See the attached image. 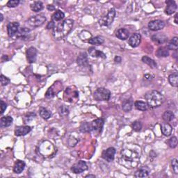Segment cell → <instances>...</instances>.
<instances>
[{
	"label": "cell",
	"instance_id": "cell-44",
	"mask_svg": "<svg viewBox=\"0 0 178 178\" xmlns=\"http://www.w3.org/2000/svg\"><path fill=\"white\" fill-rule=\"evenodd\" d=\"M19 4V0H10L7 3V6L9 8H14L18 6V4Z\"/></svg>",
	"mask_w": 178,
	"mask_h": 178
},
{
	"label": "cell",
	"instance_id": "cell-23",
	"mask_svg": "<svg viewBox=\"0 0 178 178\" xmlns=\"http://www.w3.org/2000/svg\"><path fill=\"white\" fill-rule=\"evenodd\" d=\"M25 168V163L23 161L18 160L15 162L13 167V171L16 174H19L22 172Z\"/></svg>",
	"mask_w": 178,
	"mask_h": 178
},
{
	"label": "cell",
	"instance_id": "cell-33",
	"mask_svg": "<svg viewBox=\"0 0 178 178\" xmlns=\"http://www.w3.org/2000/svg\"><path fill=\"white\" fill-rule=\"evenodd\" d=\"M142 61H143V63L147 64V65L151 67L152 68H156L157 66V63H156L154 60L148 57H146V56H144V57H142Z\"/></svg>",
	"mask_w": 178,
	"mask_h": 178
},
{
	"label": "cell",
	"instance_id": "cell-31",
	"mask_svg": "<svg viewBox=\"0 0 178 178\" xmlns=\"http://www.w3.org/2000/svg\"><path fill=\"white\" fill-rule=\"evenodd\" d=\"M134 107L137 110L145 111L148 108V105L146 102L142 101H136L134 102Z\"/></svg>",
	"mask_w": 178,
	"mask_h": 178
},
{
	"label": "cell",
	"instance_id": "cell-16",
	"mask_svg": "<svg viewBox=\"0 0 178 178\" xmlns=\"http://www.w3.org/2000/svg\"><path fill=\"white\" fill-rule=\"evenodd\" d=\"M19 24L18 22H11V23L8 24L7 26V32L8 36L12 37L15 33H17L19 30Z\"/></svg>",
	"mask_w": 178,
	"mask_h": 178
},
{
	"label": "cell",
	"instance_id": "cell-10",
	"mask_svg": "<svg viewBox=\"0 0 178 178\" xmlns=\"http://www.w3.org/2000/svg\"><path fill=\"white\" fill-rule=\"evenodd\" d=\"M88 169V166L84 161H79L72 166V171L75 174H80Z\"/></svg>",
	"mask_w": 178,
	"mask_h": 178
},
{
	"label": "cell",
	"instance_id": "cell-2",
	"mask_svg": "<svg viewBox=\"0 0 178 178\" xmlns=\"http://www.w3.org/2000/svg\"><path fill=\"white\" fill-rule=\"evenodd\" d=\"M74 20L67 19L55 25L52 30V36L56 40H61L68 34L73 27Z\"/></svg>",
	"mask_w": 178,
	"mask_h": 178
},
{
	"label": "cell",
	"instance_id": "cell-36",
	"mask_svg": "<svg viewBox=\"0 0 178 178\" xmlns=\"http://www.w3.org/2000/svg\"><path fill=\"white\" fill-rule=\"evenodd\" d=\"M29 33H30V30L28 29V28L23 27L18 30V32H17V36H18V37L23 38L29 35Z\"/></svg>",
	"mask_w": 178,
	"mask_h": 178
},
{
	"label": "cell",
	"instance_id": "cell-14",
	"mask_svg": "<svg viewBox=\"0 0 178 178\" xmlns=\"http://www.w3.org/2000/svg\"><path fill=\"white\" fill-rule=\"evenodd\" d=\"M26 55L28 62L29 63H35L37 58V49L33 47H30L27 49Z\"/></svg>",
	"mask_w": 178,
	"mask_h": 178
},
{
	"label": "cell",
	"instance_id": "cell-1",
	"mask_svg": "<svg viewBox=\"0 0 178 178\" xmlns=\"http://www.w3.org/2000/svg\"><path fill=\"white\" fill-rule=\"evenodd\" d=\"M141 154V147L136 144H128L121 150V157L123 165L128 163L127 168L133 167L137 164Z\"/></svg>",
	"mask_w": 178,
	"mask_h": 178
},
{
	"label": "cell",
	"instance_id": "cell-5",
	"mask_svg": "<svg viewBox=\"0 0 178 178\" xmlns=\"http://www.w3.org/2000/svg\"><path fill=\"white\" fill-rule=\"evenodd\" d=\"M46 21V17L43 14H38L31 18L27 21V24L30 27H38L43 25Z\"/></svg>",
	"mask_w": 178,
	"mask_h": 178
},
{
	"label": "cell",
	"instance_id": "cell-40",
	"mask_svg": "<svg viewBox=\"0 0 178 178\" xmlns=\"http://www.w3.org/2000/svg\"><path fill=\"white\" fill-rule=\"evenodd\" d=\"M168 146L171 148H175L177 146V138L176 136H172L171 138L169 139L168 141Z\"/></svg>",
	"mask_w": 178,
	"mask_h": 178
},
{
	"label": "cell",
	"instance_id": "cell-45",
	"mask_svg": "<svg viewBox=\"0 0 178 178\" xmlns=\"http://www.w3.org/2000/svg\"><path fill=\"white\" fill-rule=\"evenodd\" d=\"M0 79H1L2 86H6L10 82V79H8V77H5L4 74H1V77H0Z\"/></svg>",
	"mask_w": 178,
	"mask_h": 178
},
{
	"label": "cell",
	"instance_id": "cell-12",
	"mask_svg": "<svg viewBox=\"0 0 178 178\" xmlns=\"http://www.w3.org/2000/svg\"><path fill=\"white\" fill-rule=\"evenodd\" d=\"M116 155V149L113 147H110L103 151L102 157L104 160L107 161L108 162H111L114 159Z\"/></svg>",
	"mask_w": 178,
	"mask_h": 178
},
{
	"label": "cell",
	"instance_id": "cell-15",
	"mask_svg": "<svg viewBox=\"0 0 178 178\" xmlns=\"http://www.w3.org/2000/svg\"><path fill=\"white\" fill-rule=\"evenodd\" d=\"M141 36L139 33H135L131 36V37L129 38L128 43L132 47H138L141 43Z\"/></svg>",
	"mask_w": 178,
	"mask_h": 178
},
{
	"label": "cell",
	"instance_id": "cell-35",
	"mask_svg": "<svg viewBox=\"0 0 178 178\" xmlns=\"http://www.w3.org/2000/svg\"><path fill=\"white\" fill-rule=\"evenodd\" d=\"M39 113H40V116L42 117V118L44 120L49 119L52 116V113L45 108H40V111H39Z\"/></svg>",
	"mask_w": 178,
	"mask_h": 178
},
{
	"label": "cell",
	"instance_id": "cell-4",
	"mask_svg": "<svg viewBox=\"0 0 178 178\" xmlns=\"http://www.w3.org/2000/svg\"><path fill=\"white\" fill-rule=\"evenodd\" d=\"M63 98L65 101L68 102L77 101V100L79 99V92L75 88V86H70L66 89L65 92H64Z\"/></svg>",
	"mask_w": 178,
	"mask_h": 178
},
{
	"label": "cell",
	"instance_id": "cell-17",
	"mask_svg": "<svg viewBox=\"0 0 178 178\" xmlns=\"http://www.w3.org/2000/svg\"><path fill=\"white\" fill-rule=\"evenodd\" d=\"M32 131V127L29 126H18L15 127V134L17 136H25Z\"/></svg>",
	"mask_w": 178,
	"mask_h": 178
},
{
	"label": "cell",
	"instance_id": "cell-28",
	"mask_svg": "<svg viewBox=\"0 0 178 178\" xmlns=\"http://www.w3.org/2000/svg\"><path fill=\"white\" fill-rule=\"evenodd\" d=\"M88 42L90 44H93V45H100V44L104 43V39L102 36H96V37L89 38Z\"/></svg>",
	"mask_w": 178,
	"mask_h": 178
},
{
	"label": "cell",
	"instance_id": "cell-48",
	"mask_svg": "<svg viewBox=\"0 0 178 178\" xmlns=\"http://www.w3.org/2000/svg\"><path fill=\"white\" fill-rule=\"evenodd\" d=\"M121 60H122L121 57H118V56H116V57H115V58H114V61H115L116 63H121Z\"/></svg>",
	"mask_w": 178,
	"mask_h": 178
},
{
	"label": "cell",
	"instance_id": "cell-20",
	"mask_svg": "<svg viewBox=\"0 0 178 178\" xmlns=\"http://www.w3.org/2000/svg\"><path fill=\"white\" fill-rule=\"evenodd\" d=\"M152 40L157 44H162L167 40V36L163 33H156L152 36Z\"/></svg>",
	"mask_w": 178,
	"mask_h": 178
},
{
	"label": "cell",
	"instance_id": "cell-25",
	"mask_svg": "<svg viewBox=\"0 0 178 178\" xmlns=\"http://www.w3.org/2000/svg\"><path fill=\"white\" fill-rule=\"evenodd\" d=\"M161 133L163 134V135L166 136H169L171 134L172 128L171 125L167 123V122H165V123H163L161 125Z\"/></svg>",
	"mask_w": 178,
	"mask_h": 178
},
{
	"label": "cell",
	"instance_id": "cell-37",
	"mask_svg": "<svg viewBox=\"0 0 178 178\" xmlns=\"http://www.w3.org/2000/svg\"><path fill=\"white\" fill-rule=\"evenodd\" d=\"M174 117H175V115H174V113L172 112V111H166L163 114L162 118H163V120L164 121L171 122V121H172V120L174 119Z\"/></svg>",
	"mask_w": 178,
	"mask_h": 178
},
{
	"label": "cell",
	"instance_id": "cell-29",
	"mask_svg": "<svg viewBox=\"0 0 178 178\" xmlns=\"http://www.w3.org/2000/svg\"><path fill=\"white\" fill-rule=\"evenodd\" d=\"M64 17H65V14L63 13V12H62V11L60 10H58L52 15V21L54 22H58L61 20L62 19H63Z\"/></svg>",
	"mask_w": 178,
	"mask_h": 178
},
{
	"label": "cell",
	"instance_id": "cell-34",
	"mask_svg": "<svg viewBox=\"0 0 178 178\" xmlns=\"http://www.w3.org/2000/svg\"><path fill=\"white\" fill-rule=\"evenodd\" d=\"M156 55H157V57H166L169 55L168 50V49L166 48V47H159V48L157 49V51L156 52Z\"/></svg>",
	"mask_w": 178,
	"mask_h": 178
},
{
	"label": "cell",
	"instance_id": "cell-8",
	"mask_svg": "<svg viewBox=\"0 0 178 178\" xmlns=\"http://www.w3.org/2000/svg\"><path fill=\"white\" fill-rule=\"evenodd\" d=\"M54 147L50 142L45 141L43 143L40 144V147H39V152L40 154L45 157H49L50 155H52L54 152Z\"/></svg>",
	"mask_w": 178,
	"mask_h": 178
},
{
	"label": "cell",
	"instance_id": "cell-24",
	"mask_svg": "<svg viewBox=\"0 0 178 178\" xmlns=\"http://www.w3.org/2000/svg\"><path fill=\"white\" fill-rule=\"evenodd\" d=\"M116 37L120 40H125L128 38L129 36V32L126 29H120L116 33Z\"/></svg>",
	"mask_w": 178,
	"mask_h": 178
},
{
	"label": "cell",
	"instance_id": "cell-7",
	"mask_svg": "<svg viewBox=\"0 0 178 178\" xmlns=\"http://www.w3.org/2000/svg\"><path fill=\"white\" fill-rule=\"evenodd\" d=\"M116 16V10L114 8H111L108 13L104 17H103L99 20V24L102 27H109L113 23Z\"/></svg>",
	"mask_w": 178,
	"mask_h": 178
},
{
	"label": "cell",
	"instance_id": "cell-22",
	"mask_svg": "<svg viewBox=\"0 0 178 178\" xmlns=\"http://www.w3.org/2000/svg\"><path fill=\"white\" fill-rule=\"evenodd\" d=\"M150 172V170L147 166H143L139 168L135 172L134 176L136 177H146L148 176Z\"/></svg>",
	"mask_w": 178,
	"mask_h": 178
},
{
	"label": "cell",
	"instance_id": "cell-46",
	"mask_svg": "<svg viewBox=\"0 0 178 178\" xmlns=\"http://www.w3.org/2000/svg\"><path fill=\"white\" fill-rule=\"evenodd\" d=\"M7 108V104H6V102H4L3 100H1V114L4 113L5 110Z\"/></svg>",
	"mask_w": 178,
	"mask_h": 178
},
{
	"label": "cell",
	"instance_id": "cell-27",
	"mask_svg": "<svg viewBox=\"0 0 178 178\" xmlns=\"http://www.w3.org/2000/svg\"><path fill=\"white\" fill-rule=\"evenodd\" d=\"M133 105H134L133 100L132 99H128L125 100V101L122 102V108L125 112H129V111L132 110Z\"/></svg>",
	"mask_w": 178,
	"mask_h": 178
},
{
	"label": "cell",
	"instance_id": "cell-30",
	"mask_svg": "<svg viewBox=\"0 0 178 178\" xmlns=\"http://www.w3.org/2000/svg\"><path fill=\"white\" fill-rule=\"evenodd\" d=\"M168 81L171 85L174 87H177L178 86V74L177 72H174L169 75Z\"/></svg>",
	"mask_w": 178,
	"mask_h": 178
},
{
	"label": "cell",
	"instance_id": "cell-6",
	"mask_svg": "<svg viewBox=\"0 0 178 178\" xmlns=\"http://www.w3.org/2000/svg\"><path fill=\"white\" fill-rule=\"evenodd\" d=\"M93 97L97 101H108L111 97V92L105 88H98L94 92Z\"/></svg>",
	"mask_w": 178,
	"mask_h": 178
},
{
	"label": "cell",
	"instance_id": "cell-42",
	"mask_svg": "<svg viewBox=\"0 0 178 178\" xmlns=\"http://www.w3.org/2000/svg\"><path fill=\"white\" fill-rule=\"evenodd\" d=\"M59 113L61 116L66 117V116H68L69 113L68 108H67L65 105L61 106V107L59 108Z\"/></svg>",
	"mask_w": 178,
	"mask_h": 178
},
{
	"label": "cell",
	"instance_id": "cell-43",
	"mask_svg": "<svg viewBox=\"0 0 178 178\" xmlns=\"http://www.w3.org/2000/svg\"><path fill=\"white\" fill-rule=\"evenodd\" d=\"M171 166L172 170L175 174H178V163H177V159H174L172 160Z\"/></svg>",
	"mask_w": 178,
	"mask_h": 178
},
{
	"label": "cell",
	"instance_id": "cell-47",
	"mask_svg": "<svg viewBox=\"0 0 178 178\" xmlns=\"http://www.w3.org/2000/svg\"><path fill=\"white\" fill-rule=\"evenodd\" d=\"M55 27V24H54V22H49L48 24H47V29H54V27Z\"/></svg>",
	"mask_w": 178,
	"mask_h": 178
},
{
	"label": "cell",
	"instance_id": "cell-39",
	"mask_svg": "<svg viewBox=\"0 0 178 178\" xmlns=\"http://www.w3.org/2000/svg\"><path fill=\"white\" fill-rule=\"evenodd\" d=\"M79 129L82 132H90L92 131L91 124L88 122H82V125H80Z\"/></svg>",
	"mask_w": 178,
	"mask_h": 178
},
{
	"label": "cell",
	"instance_id": "cell-26",
	"mask_svg": "<svg viewBox=\"0 0 178 178\" xmlns=\"http://www.w3.org/2000/svg\"><path fill=\"white\" fill-rule=\"evenodd\" d=\"M13 118L11 116H4L0 120V126L2 128L8 127L13 123Z\"/></svg>",
	"mask_w": 178,
	"mask_h": 178
},
{
	"label": "cell",
	"instance_id": "cell-49",
	"mask_svg": "<svg viewBox=\"0 0 178 178\" xmlns=\"http://www.w3.org/2000/svg\"><path fill=\"white\" fill-rule=\"evenodd\" d=\"M47 8L49 11H54L55 9V7H54V6H53V5H48L47 6Z\"/></svg>",
	"mask_w": 178,
	"mask_h": 178
},
{
	"label": "cell",
	"instance_id": "cell-52",
	"mask_svg": "<svg viewBox=\"0 0 178 178\" xmlns=\"http://www.w3.org/2000/svg\"><path fill=\"white\" fill-rule=\"evenodd\" d=\"M0 16H1V22H2V21H3V18H4V17H3L2 14H1V15H0Z\"/></svg>",
	"mask_w": 178,
	"mask_h": 178
},
{
	"label": "cell",
	"instance_id": "cell-50",
	"mask_svg": "<svg viewBox=\"0 0 178 178\" xmlns=\"http://www.w3.org/2000/svg\"><path fill=\"white\" fill-rule=\"evenodd\" d=\"M177 16H178V14L176 13V15H175V24H178V21H177Z\"/></svg>",
	"mask_w": 178,
	"mask_h": 178
},
{
	"label": "cell",
	"instance_id": "cell-3",
	"mask_svg": "<svg viewBox=\"0 0 178 178\" xmlns=\"http://www.w3.org/2000/svg\"><path fill=\"white\" fill-rule=\"evenodd\" d=\"M147 104L150 108H157L160 107L164 101V97L160 92L151 91L147 92L146 95Z\"/></svg>",
	"mask_w": 178,
	"mask_h": 178
},
{
	"label": "cell",
	"instance_id": "cell-32",
	"mask_svg": "<svg viewBox=\"0 0 178 178\" xmlns=\"http://www.w3.org/2000/svg\"><path fill=\"white\" fill-rule=\"evenodd\" d=\"M30 8L34 12H39L43 8V4L41 2H35L30 5Z\"/></svg>",
	"mask_w": 178,
	"mask_h": 178
},
{
	"label": "cell",
	"instance_id": "cell-51",
	"mask_svg": "<svg viewBox=\"0 0 178 178\" xmlns=\"http://www.w3.org/2000/svg\"><path fill=\"white\" fill-rule=\"evenodd\" d=\"M86 178L87 177H95V175H86Z\"/></svg>",
	"mask_w": 178,
	"mask_h": 178
},
{
	"label": "cell",
	"instance_id": "cell-11",
	"mask_svg": "<svg viewBox=\"0 0 178 178\" xmlns=\"http://www.w3.org/2000/svg\"><path fill=\"white\" fill-rule=\"evenodd\" d=\"M104 124V121L103 118H97L95 120L91 123V129L93 132L96 134H100L102 132L103 126Z\"/></svg>",
	"mask_w": 178,
	"mask_h": 178
},
{
	"label": "cell",
	"instance_id": "cell-19",
	"mask_svg": "<svg viewBox=\"0 0 178 178\" xmlns=\"http://www.w3.org/2000/svg\"><path fill=\"white\" fill-rule=\"evenodd\" d=\"M77 63L80 67H86L88 65V58L86 53H80L77 58Z\"/></svg>",
	"mask_w": 178,
	"mask_h": 178
},
{
	"label": "cell",
	"instance_id": "cell-38",
	"mask_svg": "<svg viewBox=\"0 0 178 178\" xmlns=\"http://www.w3.org/2000/svg\"><path fill=\"white\" fill-rule=\"evenodd\" d=\"M177 37H174L172 38L167 46V49L176 51L177 49Z\"/></svg>",
	"mask_w": 178,
	"mask_h": 178
},
{
	"label": "cell",
	"instance_id": "cell-41",
	"mask_svg": "<svg viewBox=\"0 0 178 178\" xmlns=\"http://www.w3.org/2000/svg\"><path fill=\"white\" fill-rule=\"evenodd\" d=\"M142 123L140 121H134L132 124V129L136 131V132H139V131H141L142 129Z\"/></svg>",
	"mask_w": 178,
	"mask_h": 178
},
{
	"label": "cell",
	"instance_id": "cell-9",
	"mask_svg": "<svg viewBox=\"0 0 178 178\" xmlns=\"http://www.w3.org/2000/svg\"><path fill=\"white\" fill-rule=\"evenodd\" d=\"M62 83L60 82H54L51 87L48 88V90L45 93V97L47 98H52L53 97H54L55 95L59 93L62 88Z\"/></svg>",
	"mask_w": 178,
	"mask_h": 178
},
{
	"label": "cell",
	"instance_id": "cell-21",
	"mask_svg": "<svg viewBox=\"0 0 178 178\" xmlns=\"http://www.w3.org/2000/svg\"><path fill=\"white\" fill-rule=\"evenodd\" d=\"M166 4H167V6L165 10V13L167 15H172V14H173L176 11L177 4L175 1L168 0V1L166 2Z\"/></svg>",
	"mask_w": 178,
	"mask_h": 178
},
{
	"label": "cell",
	"instance_id": "cell-18",
	"mask_svg": "<svg viewBox=\"0 0 178 178\" xmlns=\"http://www.w3.org/2000/svg\"><path fill=\"white\" fill-rule=\"evenodd\" d=\"M88 54L90 56H91L92 57L95 58H106V54L104 52H102L100 50L97 49L96 48H95L94 47H91L88 49Z\"/></svg>",
	"mask_w": 178,
	"mask_h": 178
},
{
	"label": "cell",
	"instance_id": "cell-13",
	"mask_svg": "<svg viewBox=\"0 0 178 178\" xmlns=\"http://www.w3.org/2000/svg\"><path fill=\"white\" fill-rule=\"evenodd\" d=\"M165 27V23L162 20L160 19H156V20H152L148 23V28L152 31L157 32L163 29Z\"/></svg>",
	"mask_w": 178,
	"mask_h": 178
}]
</instances>
